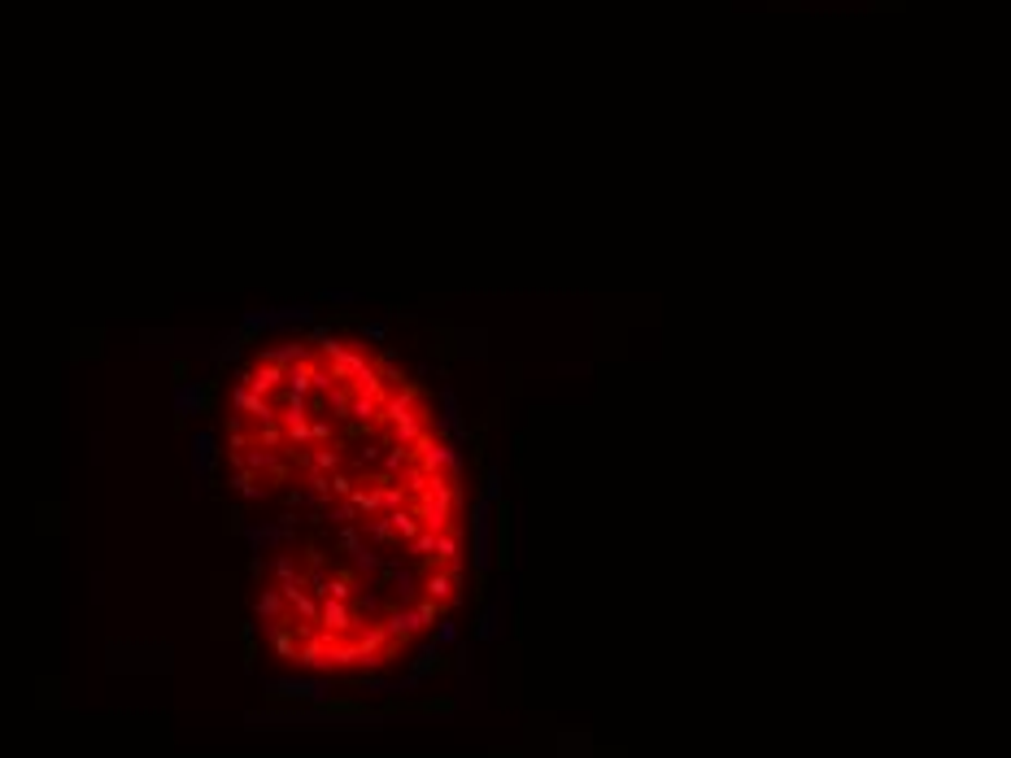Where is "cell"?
<instances>
[{
    "instance_id": "obj_15",
    "label": "cell",
    "mask_w": 1011,
    "mask_h": 758,
    "mask_svg": "<svg viewBox=\"0 0 1011 758\" xmlns=\"http://www.w3.org/2000/svg\"><path fill=\"white\" fill-rule=\"evenodd\" d=\"M171 375L174 384H188V362H171Z\"/></svg>"
},
{
    "instance_id": "obj_12",
    "label": "cell",
    "mask_w": 1011,
    "mask_h": 758,
    "mask_svg": "<svg viewBox=\"0 0 1011 758\" xmlns=\"http://www.w3.org/2000/svg\"><path fill=\"white\" fill-rule=\"evenodd\" d=\"M245 336H240V332H231V336H222V344L219 349H210V362H214V367H231V362H236V358H240V349H245Z\"/></svg>"
},
{
    "instance_id": "obj_3",
    "label": "cell",
    "mask_w": 1011,
    "mask_h": 758,
    "mask_svg": "<svg viewBox=\"0 0 1011 758\" xmlns=\"http://www.w3.org/2000/svg\"><path fill=\"white\" fill-rule=\"evenodd\" d=\"M231 415L253 418V423H267V418H275V401L271 397H262V392L245 388V384H236V388H231Z\"/></svg>"
},
{
    "instance_id": "obj_10",
    "label": "cell",
    "mask_w": 1011,
    "mask_h": 758,
    "mask_svg": "<svg viewBox=\"0 0 1011 758\" xmlns=\"http://www.w3.org/2000/svg\"><path fill=\"white\" fill-rule=\"evenodd\" d=\"M253 445H262V449H284V445H288V432L279 427V418H267V423L253 427Z\"/></svg>"
},
{
    "instance_id": "obj_7",
    "label": "cell",
    "mask_w": 1011,
    "mask_h": 758,
    "mask_svg": "<svg viewBox=\"0 0 1011 758\" xmlns=\"http://www.w3.org/2000/svg\"><path fill=\"white\" fill-rule=\"evenodd\" d=\"M245 540H248V549H253V554H267V549H275L279 540H288V537H284V528H279V523H253V528L245 523Z\"/></svg>"
},
{
    "instance_id": "obj_8",
    "label": "cell",
    "mask_w": 1011,
    "mask_h": 758,
    "mask_svg": "<svg viewBox=\"0 0 1011 758\" xmlns=\"http://www.w3.org/2000/svg\"><path fill=\"white\" fill-rule=\"evenodd\" d=\"M271 327H284V323H279V310H248L236 332H240L245 341H253V336H262V332H271Z\"/></svg>"
},
{
    "instance_id": "obj_5",
    "label": "cell",
    "mask_w": 1011,
    "mask_h": 758,
    "mask_svg": "<svg viewBox=\"0 0 1011 758\" xmlns=\"http://www.w3.org/2000/svg\"><path fill=\"white\" fill-rule=\"evenodd\" d=\"M214 466H219V441H214L210 432H197V436H192V471H197L201 480H210Z\"/></svg>"
},
{
    "instance_id": "obj_11",
    "label": "cell",
    "mask_w": 1011,
    "mask_h": 758,
    "mask_svg": "<svg viewBox=\"0 0 1011 758\" xmlns=\"http://www.w3.org/2000/svg\"><path fill=\"white\" fill-rule=\"evenodd\" d=\"M284 614H288L284 593H279V588H267V593L257 597V619H262V623H275V619H284Z\"/></svg>"
},
{
    "instance_id": "obj_1",
    "label": "cell",
    "mask_w": 1011,
    "mask_h": 758,
    "mask_svg": "<svg viewBox=\"0 0 1011 758\" xmlns=\"http://www.w3.org/2000/svg\"><path fill=\"white\" fill-rule=\"evenodd\" d=\"M332 688L323 676H288V680H267V702H301V707H323Z\"/></svg>"
},
{
    "instance_id": "obj_6",
    "label": "cell",
    "mask_w": 1011,
    "mask_h": 758,
    "mask_svg": "<svg viewBox=\"0 0 1011 758\" xmlns=\"http://www.w3.org/2000/svg\"><path fill=\"white\" fill-rule=\"evenodd\" d=\"M305 358H310V344H305V336H301V341L267 344L257 362H275V367H293V362H305Z\"/></svg>"
},
{
    "instance_id": "obj_9",
    "label": "cell",
    "mask_w": 1011,
    "mask_h": 758,
    "mask_svg": "<svg viewBox=\"0 0 1011 758\" xmlns=\"http://www.w3.org/2000/svg\"><path fill=\"white\" fill-rule=\"evenodd\" d=\"M231 489L240 492V497H248V501H262V497H267V489H262V475H253V471H245V466H236V471H231Z\"/></svg>"
},
{
    "instance_id": "obj_13",
    "label": "cell",
    "mask_w": 1011,
    "mask_h": 758,
    "mask_svg": "<svg viewBox=\"0 0 1011 758\" xmlns=\"http://www.w3.org/2000/svg\"><path fill=\"white\" fill-rule=\"evenodd\" d=\"M279 323H314V310L310 305H288V310H279Z\"/></svg>"
},
{
    "instance_id": "obj_4",
    "label": "cell",
    "mask_w": 1011,
    "mask_h": 758,
    "mask_svg": "<svg viewBox=\"0 0 1011 758\" xmlns=\"http://www.w3.org/2000/svg\"><path fill=\"white\" fill-rule=\"evenodd\" d=\"M240 384L262 397H275V392L288 384V367H275V362H257L253 370H240Z\"/></svg>"
},
{
    "instance_id": "obj_2",
    "label": "cell",
    "mask_w": 1011,
    "mask_h": 758,
    "mask_svg": "<svg viewBox=\"0 0 1011 758\" xmlns=\"http://www.w3.org/2000/svg\"><path fill=\"white\" fill-rule=\"evenodd\" d=\"M210 401H214V379H188V384H174V397H171V406H174V418L183 423V418H192L201 415V410H210Z\"/></svg>"
},
{
    "instance_id": "obj_14",
    "label": "cell",
    "mask_w": 1011,
    "mask_h": 758,
    "mask_svg": "<svg viewBox=\"0 0 1011 758\" xmlns=\"http://www.w3.org/2000/svg\"><path fill=\"white\" fill-rule=\"evenodd\" d=\"M362 341H384V327H379V323H367V327H362Z\"/></svg>"
}]
</instances>
